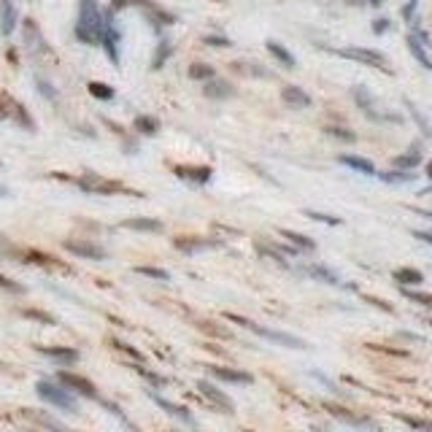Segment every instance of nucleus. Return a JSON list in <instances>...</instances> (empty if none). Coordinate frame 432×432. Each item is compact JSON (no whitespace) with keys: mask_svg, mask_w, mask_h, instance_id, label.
Masks as SVG:
<instances>
[{"mask_svg":"<svg viewBox=\"0 0 432 432\" xmlns=\"http://www.w3.org/2000/svg\"><path fill=\"white\" fill-rule=\"evenodd\" d=\"M76 38L87 47H100V32H103V8L97 0H78L76 14Z\"/></svg>","mask_w":432,"mask_h":432,"instance_id":"1","label":"nucleus"},{"mask_svg":"<svg viewBox=\"0 0 432 432\" xmlns=\"http://www.w3.org/2000/svg\"><path fill=\"white\" fill-rule=\"evenodd\" d=\"M35 395L44 402L54 405L57 411H68V414H78V402L73 392L60 381H38L35 384Z\"/></svg>","mask_w":432,"mask_h":432,"instance_id":"2","label":"nucleus"},{"mask_svg":"<svg viewBox=\"0 0 432 432\" xmlns=\"http://www.w3.org/2000/svg\"><path fill=\"white\" fill-rule=\"evenodd\" d=\"M227 319L235 324H241L244 330H251V332L260 335V338L276 343V346H284V349H308V343H306L303 338H297V335L281 332V330H270V327H263V324L251 322V319H244V316H230V313H227Z\"/></svg>","mask_w":432,"mask_h":432,"instance_id":"3","label":"nucleus"},{"mask_svg":"<svg viewBox=\"0 0 432 432\" xmlns=\"http://www.w3.org/2000/svg\"><path fill=\"white\" fill-rule=\"evenodd\" d=\"M76 186L81 192H87V195H136V198H143L140 192H133V189H127V186L119 184V181L103 179L100 173H92V170L81 173L76 179Z\"/></svg>","mask_w":432,"mask_h":432,"instance_id":"4","label":"nucleus"},{"mask_svg":"<svg viewBox=\"0 0 432 432\" xmlns=\"http://www.w3.org/2000/svg\"><path fill=\"white\" fill-rule=\"evenodd\" d=\"M332 54H338V57H343V60L356 62V65H368V68H376V71L392 73V68H389V60H386V54H384V52H378V49L346 47V49H332Z\"/></svg>","mask_w":432,"mask_h":432,"instance_id":"5","label":"nucleus"},{"mask_svg":"<svg viewBox=\"0 0 432 432\" xmlns=\"http://www.w3.org/2000/svg\"><path fill=\"white\" fill-rule=\"evenodd\" d=\"M352 97H354V103L359 106V111H362L368 119H373V122H389V124H400L402 122L397 114H386V111H381V108H378V100H376L371 90H368V87H362V84L352 87Z\"/></svg>","mask_w":432,"mask_h":432,"instance_id":"6","label":"nucleus"},{"mask_svg":"<svg viewBox=\"0 0 432 432\" xmlns=\"http://www.w3.org/2000/svg\"><path fill=\"white\" fill-rule=\"evenodd\" d=\"M133 6H138L140 14L146 16V22L155 28V32H160L162 28L179 22V16L173 14V11H168V8H162V6L155 3V0H133Z\"/></svg>","mask_w":432,"mask_h":432,"instance_id":"7","label":"nucleus"},{"mask_svg":"<svg viewBox=\"0 0 432 432\" xmlns=\"http://www.w3.org/2000/svg\"><path fill=\"white\" fill-rule=\"evenodd\" d=\"M62 246H65V251L76 254L81 260H92V263H100L108 257L106 248L95 241H87V238H68V241H62Z\"/></svg>","mask_w":432,"mask_h":432,"instance_id":"8","label":"nucleus"},{"mask_svg":"<svg viewBox=\"0 0 432 432\" xmlns=\"http://www.w3.org/2000/svg\"><path fill=\"white\" fill-rule=\"evenodd\" d=\"M22 38H25V47H28V52L30 54H35V57H41V54H49L52 49H49L47 38H44V32H41V28L35 25V19H22Z\"/></svg>","mask_w":432,"mask_h":432,"instance_id":"9","label":"nucleus"},{"mask_svg":"<svg viewBox=\"0 0 432 432\" xmlns=\"http://www.w3.org/2000/svg\"><path fill=\"white\" fill-rule=\"evenodd\" d=\"M57 381L68 386L73 395H81V397H87V400H97V397H100L92 381H90V378H84V376H78V373L57 371Z\"/></svg>","mask_w":432,"mask_h":432,"instance_id":"10","label":"nucleus"},{"mask_svg":"<svg viewBox=\"0 0 432 432\" xmlns=\"http://www.w3.org/2000/svg\"><path fill=\"white\" fill-rule=\"evenodd\" d=\"M146 395H149V400H155L168 416H173V419H179V421H184V424H189V427H198V421H195V416L186 411L184 405H176V402H170V400H165L162 395H157L155 389H146Z\"/></svg>","mask_w":432,"mask_h":432,"instance_id":"11","label":"nucleus"},{"mask_svg":"<svg viewBox=\"0 0 432 432\" xmlns=\"http://www.w3.org/2000/svg\"><path fill=\"white\" fill-rule=\"evenodd\" d=\"M35 352L49 356V359H54L62 368H71V365H76L78 359H81V354H78L76 349H71V346H35Z\"/></svg>","mask_w":432,"mask_h":432,"instance_id":"12","label":"nucleus"},{"mask_svg":"<svg viewBox=\"0 0 432 432\" xmlns=\"http://www.w3.org/2000/svg\"><path fill=\"white\" fill-rule=\"evenodd\" d=\"M198 389H200V395L205 400H211L214 405H219L224 414H232V411H235V402H232L219 386L211 384V381H198Z\"/></svg>","mask_w":432,"mask_h":432,"instance_id":"13","label":"nucleus"},{"mask_svg":"<svg viewBox=\"0 0 432 432\" xmlns=\"http://www.w3.org/2000/svg\"><path fill=\"white\" fill-rule=\"evenodd\" d=\"M173 173L179 179H184V181H192V184H208L214 170L208 168V165H176Z\"/></svg>","mask_w":432,"mask_h":432,"instance_id":"14","label":"nucleus"},{"mask_svg":"<svg viewBox=\"0 0 432 432\" xmlns=\"http://www.w3.org/2000/svg\"><path fill=\"white\" fill-rule=\"evenodd\" d=\"M16 25H19V14H16L14 0H0V35L3 38L14 35Z\"/></svg>","mask_w":432,"mask_h":432,"instance_id":"15","label":"nucleus"},{"mask_svg":"<svg viewBox=\"0 0 432 432\" xmlns=\"http://www.w3.org/2000/svg\"><path fill=\"white\" fill-rule=\"evenodd\" d=\"M173 246L179 251H186V254H195V251H205V248H219L222 241H216V238H176Z\"/></svg>","mask_w":432,"mask_h":432,"instance_id":"16","label":"nucleus"},{"mask_svg":"<svg viewBox=\"0 0 432 432\" xmlns=\"http://www.w3.org/2000/svg\"><path fill=\"white\" fill-rule=\"evenodd\" d=\"M203 95L205 97H211V100H227L235 95L230 81H224V78H208V81H203Z\"/></svg>","mask_w":432,"mask_h":432,"instance_id":"17","label":"nucleus"},{"mask_svg":"<svg viewBox=\"0 0 432 432\" xmlns=\"http://www.w3.org/2000/svg\"><path fill=\"white\" fill-rule=\"evenodd\" d=\"M324 408H327L332 416L338 419V421H343V424H352V427H376L371 419L354 416V414H352V411H346L343 405H335V402H324Z\"/></svg>","mask_w":432,"mask_h":432,"instance_id":"18","label":"nucleus"},{"mask_svg":"<svg viewBox=\"0 0 432 432\" xmlns=\"http://www.w3.org/2000/svg\"><path fill=\"white\" fill-rule=\"evenodd\" d=\"M281 100H284L289 108H297V111L311 108V95L306 92V90H300V87H294V84H287V87L281 90Z\"/></svg>","mask_w":432,"mask_h":432,"instance_id":"19","label":"nucleus"},{"mask_svg":"<svg viewBox=\"0 0 432 432\" xmlns=\"http://www.w3.org/2000/svg\"><path fill=\"white\" fill-rule=\"evenodd\" d=\"M405 47H408V52H411V57L424 68V71H432V57H430V52H427V47L419 41L414 32H408L405 35Z\"/></svg>","mask_w":432,"mask_h":432,"instance_id":"20","label":"nucleus"},{"mask_svg":"<svg viewBox=\"0 0 432 432\" xmlns=\"http://www.w3.org/2000/svg\"><path fill=\"white\" fill-rule=\"evenodd\" d=\"M211 376L219 378V381H227V384H241V386H248L254 378L244 371H235V368H219V365H211Z\"/></svg>","mask_w":432,"mask_h":432,"instance_id":"21","label":"nucleus"},{"mask_svg":"<svg viewBox=\"0 0 432 432\" xmlns=\"http://www.w3.org/2000/svg\"><path fill=\"white\" fill-rule=\"evenodd\" d=\"M124 230H136V232H162V222L152 219V216H133V219H124L122 222Z\"/></svg>","mask_w":432,"mask_h":432,"instance_id":"22","label":"nucleus"},{"mask_svg":"<svg viewBox=\"0 0 432 432\" xmlns=\"http://www.w3.org/2000/svg\"><path fill=\"white\" fill-rule=\"evenodd\" d=\"M265 49L270 52V57H273L278 65H284V68H289V71H292V68H297V60H294V54L287 47H284L281 41H273V38H270V41H265Z\"/></svg>","mask_w":432,"mask_h":432,"instance_id":"23","label":"nucleus"},{"mask_svg":"<svg viewBox=\"0 0 432 432\" xmlns=\"http://www.w3.org/2000/svg\"><path fill=\"white\" fill-rule=\"evenodd\" d=\"M340 165H346V168H352L354 173H362V176H376L378 170L373 165L368 157H359V155H340L338 157Z\"/></svg>","mask_w":432,"mask_h":432,"instance_id":"24","label":"nucleus"},{"mask_svg":"<svg viewBox=\"0 0 432 432\" xmlns=\"http://www.w3.org/2000/svg\"><path fill=\"white\" fill-rule=\"evenodd\" d=\"M402 106H405V111H408V116H411V119L416 122V127L421 130V136H424V138H432V124H430V119H427V116H424V114L419 111L416 103H414L411 97H402Z\"/></svg>","mask_w":432,"mask_h":432,"instance_id":"25","label":"nucleus"},{"mask_svg":"<svg viewBox=\"0 0 432 432\" xmlns=\"http://www.w3.org/2000/svg\"><path fill=\"white\" fill-rule=\"evenodd\" d=\"M392 278H395L397 287H421L424 284V273L416 270V268H397L392 273Z\"/></svg>","mask_w":432,"mask_h":432,"instance_id":"26","label":"nucleus"},{"mask_svg":"<svg viewBox=\"0 0 432 432\" xmlns=\"http://www.w3.org/2000/svg\"><path fill=\"white\" fill-rule=\"evenodd\" d=\"M376 176H378L384 184H411V181H416V173H414V170H402V168L378 170Z\"/></svg>","mask_w":432,"mask_h":432,"instance_id":"27","label":"nucleus"},{"mask_svg":"<svg viewBox=\"0 0 432 432\" xmlns=\"http://www.w3.org/2000/svg\"><path fill=\"white\" fill-rule=\"evenodd\" d=\"M281 235L287 238V244H292L294 248H300V251H306V254H311V251H316V241H313V238H308V235H303V232L281 230Z\"/></svg>","mask_w":432,"mask_h":432,"instance_id":"28","label":"nucleus"},{"mask_svg":"<svg viewBox=\"0 0 432 432\" xmlns=\"http://www.w3.org/2000/svg\"><path fill=\"white\" fill-rule=\"evenodd\" d=\"M232 68L241 73V76H251V78H268L270 73H268V68H263L260 62H246V60H238V62H232Z\"/></svg>","mask_w":432,"mask_h":432,"instance_id":"29","label":"nucleus"},{"mask_svg":"<svg viewBox=\"0 0 432 432\" xmlns=\"http://www.w3.org/2000/svg\"><path fill=\"white\" fill-rule=\"evenodd\" d=\"M22 416H28L32 424H38V427H49V430H65V424H62L60 419H52L47 414H35L32 408H22Z\"/></svg>","mask_w":432,"mask_h":432,"instance_id":"30","label":"nucleus"},{"mask_svg":"<svg viewBox=\"0 0 432 432\" xmlns=\"http://www.w3.org/2000/svg\"><path fill=\"white\" fill-rule=\"evenodd\" d=\"M170 57H173V44H170L168 38H160L155 54H152V71H160V68H162Z\"/></svg>","mask_w":432,"mask_h":432,"instance_id":"31","label":"nucleus"},{"mask_svg":"<svg viewBox=\"0 0 432 432\" xmlns=\"http://www.w3.org/2000/svg\"><path fill=\"white\" fill-rule=\"evenodd\" d=\"M308 276H313L316 281H322V284H330V287H340V276L335 270L324 268V265H308Z\"/></svg>","mask_w":432,"mask_h":432,"instance_id":"32","label":"nucleus"},{"mask_svg":"<svg viewBox=\"0 0 432 432\" xmlns=\"http://www.w3.org/2000/svg\"><path fill=\"white\" fill-rule=\"evenodd\" d=\"M133 130H138L140 136H157L160 133V119L157 116H149V114H140L133 122Z\"/></svg>","mask_w":432,"mask_h":432,"instance_id":"33","label":"nucleus"},{"mask_svg":"<svg viewBox=\"0 0 432 432\" xmlns=\"http://www.w3.org/2000/svg\"><path fill=\"white\" fill-rule=\"evenodd\" d=\"M400 292L405 300L416 303V306H424V308H432V294L430 292H416L414 287H400Z\"/></svg>","mask_w":432,"mask_h":432,"instance_id":"34","label":"nucleus"},{"mask_svg":"<svg viewBox=\"0 0 432 432\" xmlns=\"http://www.w3.org/2000/svg\"><path fill=\"white\" fill-rule=\"evenodd\" d=\"M419 162H421V155L416 152H408V155H397L392 160V168H402V170H416Z\"/></svg>","mask_w":432,"mask_h":432,"instance_id":"35","label":"nucleus"},{"mask_svg":"<svg viewBox=\"0 0 432 432\" xmlns=\"http://www.w3.org/2000/svg\"><path fill=\"white\" fill-rule=\"evenodd\" d=\"M257 251L263 254V257H268V260H273V263L284 265V268H289V263H287V254L281 251L278 246H268V244H257Z\"/></svg>","mask_w":432,"mask_h":432,"instance_id":"36","label":"nucleus"},{"mask_svg":"<svg viewBox=\"0 0 432 432\" xmlns=\"http://www.w3.org/2000/svg\"><path fill=\"white\" fill-rule=\"evenodd\" d=\"M214 68L211 65H205V62H192L189 65V78H195V81H208V78H214Z\"/></svg>","mask_w":432,"mask_h":432,"instance_id":"37","label":"nucleus"},{"mask_svg":"<svg viewBox=\"0 0 432 432\" xmlns=\"http://www.w3.org/2000/svg\"><path fill=\"white\" fill-rule=\"evenodd\" d=\"M87 90H90V95L92 97H97V100H114V87H108V84H103V81H90L87 84Z\"/></svg>","mask_w":432,"mask_h":432,"instance_id":"38","label":"nucleus"},{"mask_svg":"<svg viewBox=\"0 0 432 432\" xmlns=\"http://www.w3.org/2000/svg\"><path fill=\"white\" fill-rule=\"evenodd\" d=\"M303 214L313 219V222H322V224H330V227H340L343 224V219L340 216H332V214H324V211H313V208H306Z\"/></svg>","mask_w":432,"mask_h":432,"instance_id":"39","label":"nucleus"},{"mask_svg":"<svg viewBox=\"0 0 432 432\" xmlns=\"http://www.w3.org/2000/svg\"><path fill=\"white\" fill-rule=\"evenodd\" d=\"M138 276H146V278H155V281H170V273L162 270V268H155V265H138L136 268Z\"/></svg>","mask_w":432,"mask_h":432,"instance_id":"40","label":"nucleus"},{"mask_svg":"<svg viewBox=\"0 0 432 432\" xmlns=\"http://www.w3.org/2000/svg\"><path fill=\"white\" fill-rule=\"evenodd\" d=\"M97 402H100V405L106 408V411H108V414H111V416H116V419H119V421H122L124 427H130V430H136V424H133V421H127V416H124V414H122V408H119L116 402L106 400V397H97Z\"/></svg>","mask_w":432,"mask_h":432,"instance_id":"41","label":"nucleus"},{"mask_svg":"<svg viewBox=\"0 0 432 432\" xmlns=\"http://www.w3.org/2000/svg\"><path fill=\"white\" fill-rule=\"evenodd\" d=\"M324 133H327L330 138L343 140V143H354L356 140V133H352L349 127H324Z\"/></svg>","mask_w":432,"mask_h":432,"instance_id":"42","label":"nucleus"},{"mask_svg":"<svg viewBox=\"0 0 432 432\" xmlns=\"http://www.w3.org/2000/svg\"><path fill=\"white\" fill-rule=\"evenodd\" d=\"M395 416L400 419L402 424L414 427V430H432V421H430V419H416V416H408V414H395Z\"/></svg>","mask_w":432,"mask_h":432,"instance_id":"43","label":"nucleus"},{"mask_svg":"<svg viewBox=\"0 0 432 432\" xmlns=\"http://www.w3.org/2000/svg\"><path fill=\"white\" fill-rule=\"evenodd\" d=\"M28 319H35V322H41V324H47V327H54L57 324V319L52 316V313H47V311H35V308H28V311H22Z\"/></svg>","mask_w":432,"mask_h":432,"instance_id":"44","label":"nucleus"},{"mask_svg":"<svg viewBox=\"0 0 432 432\" xmlns=\"http://www.w3.org/2000/svg\"><path fill=\"white\" fill-rule=\"evenodd\" d=\"M35 87H38V92L47 97L49 103H57V90L49 84L47 78H41V76H35Z\"/></svg>","mask_w":432,"mask_h":432,"instance_id":"45","label":"nucleus"},{"mask_svg":"<svg viewBox=\"0 0 432 432\" xmlns=\"http://www.w3.org/2000/svg\"><path fill=\"white\" fill-rule=\"evenodd\" d=\"M14 119L19 124H25V130H35V122L30 119V114H28V108L25 106H19V103H14Z\"/></svg>","mask_w":432,"mask_h":432,"instance_id":"46","label":"nucleus"},{"mask_svg":"<svg viewBox=\"0 0 432 432\" xmlns=\"http://www.w3.org/2000/svg\"><path fill=\"white\" fill-rule=\"evenodd\" d=\"M203 44L205 47H214V49H230L232 41L224 38V35H203Z\"/></svg>","mask_w":432,"mask_h":432,"instance_id":"47","label":"nucleus"},{"mask_svg":"<svg viewBox=\"0 0 432 432\" xmlns=\"http://www.w3.org/2000/svg\"><path fill=\"white\" fill-rule=\"evenodd\" d=\"M133 368H136V373H138V376H143L146 381H152L155 386H165V384H168V378H162V376H157V373L146 371L143 365H133Z\"/></svg>","mask_w":432,"mask_h":432,"instance_id":"48","label":"nucleus"},{"mask_svg":"<svg viewBox=\"0 0 432 432\" xmlns=\"http://www.w3.org/2000/svg\"><path fill=\"white\" fill-rule=\"evenodd\" d=\"M0 289H6V292H11V294H25V292H28L22 284H16V281H11V278L3 276V273H0Z\"/></svg>","mask_w":432,"mask_h":432,"instance_id":"49","label":"nucleus"},{"mask_svg":"<svg viewBox=\"0 0 432 432\" xmlns=\"http://www.w3.org/2000/svg\"><path fill=\"white\" fill-rule=\"evenodd\" d=\"M416 8H419V0H405V3L400 6L402 22H411V19L416 16Z\"/></svg>","mask_w":432,"mask_h":432,"instance_id":"50","label":"nucleus"},{"mask_svg":"<svg viewBox=\"0 0 432 432\" xmlns=\"http://www.w3.org/2000/svg\"><path fill=\"white\" fill-rule=\"evenodd\" d=\"M111 343H114V349H119V352H124V354L133 356L136 362H143V354H140V352H136L130 343H122V340H111Z\"/></svg>","mask_w":432,"mask_h":432,"instance_id":"51","label":"nucleus"},{"mask_svg":"<svg viewBox=\"0 0 432 432\" xmlns=\"http://www.w3.org/2000/svg\"><path fill=\"white\" fill-rule=\"evenodd\" d=\"M389 28H392V22H389L386 16H378V19H373V25H371L373 35H384V32H389Z\"/></svg>","mask_w":432,"mask_h":432,"instance_id":"52","label":"nucleus"},{"mask_svg":"<svg viewBox=\"0 0 432 432\" xmlns=\"http://www.w3.org/2000/svg\"><path fill=\"white\" fill-rule=\"evenodd\" d=\"M362 300L365 303H371V306H376V308H381L384 313H395V308L389 306V303H384V300H378V297H371V294H362Z\"/></svg>","mask_w":432,"mask_h":432,"instance_id":"53","label":"nucleus"},{"mask_svg":"<svg viewBox=\"0 0 432 432\" xmlns=\"http://www.w3.org/2000/svg\"><path fill=\"white\" fill-rule=\"evenodd\" d=\"M411 235H414L416 241H421V244L432 246V232H430V230H411Z\"/></svg>","mask_w":432,"mask_h":432,"instance_id":"54","label":"nucleus"},{"mask_svg":"<svg viewBox=\"0 0 432 432\" xmlns=\"http://www.w3.org/2000/svg\"><path fill=\"white\" fill-rule=\"evenodd\" d=\"M127 6H133V0H114V3H111L114 11H122V8H127Z\"/></svg>","mask_w":432,"mask_h":432,"instance_id":"55","label":"nucleus"},{"mask_svg":"<svg viewBox=\"0 0 432 432\" xmlns=\"http://www.w3.org/2000/svg\"><path fill=\"white\" fill-rule=\"evenodd\" d=\"M349 6H354V8H362V6H368V0H346Z\"/></svg>","mask_w":432,"mask_h":432,"instance_id":"56","label":"nucleus"},{"mask_svg":"<svg viewBox=\"0 0 432 432\" xmlns=\"http://www.w3.org/2000/svg\"><path fill=\"white\" fill-rule=\"evenodd\" d=\"M414 214L424 216V219H432V211H424V208H414Z\"/></svg>","mask_w":432,"mask_h":432,"instance_id":"57","label":"nucleus"},{"mask_svg":"<svg viewBox=\"0 0 432 432\" xmlns=\"http://www.w3.org/2000/svg\"><path fill=\"white\" fill-rule=\"evenodd\" d=\"M424 176H427V179L432 181V160L427 162V165H424Z\"/></svg>","mask_w":432,"mask_h":432,"instance_id":"58","label":"nucleus"},{"mask_svg":"<svg viewBox=\"0 0 432 432\" xmlns=\"http://www.w3.org/2000/svg\"><path fill=\"white\" fill-rule=\"evenodd\" d=\"M386 0H368V6H373V8H381Z\"/></svg>","mask_w":432,"mask_h":432,"instance_id":"59","label":"nucleus"},{"mask_svg":"<svg viewBox=\"0 0 432 432\" xmlns=\"http://www.w3.org/2000/svg\"><path fill=\"white\" fill-rule=\"evenodd\" d=\"M0 198H8V189L6 186H0Z\"/></svg>","mask_w":432,"mask_h":432,"instance_id":"60","label":"nucleus"},{"mask_svg":"<svg viewBox=\"0 0 432 432\" xmlns=\"http://www.w3.org/2000/svg\"><path fill=\"white\" fill-rule=\"evenodd\" d=\"M0 116H6V108H0Z\"/></svg>","mask_w":432,"mask_h":432,"instance_id":"61","label":"nucleus"}]
</instances>
